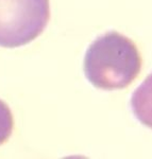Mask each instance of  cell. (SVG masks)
Returning a JSON list of instances; mask_svg holds the SVG:
<instances>
[{
  "mask_svg": "<svg viewBox=\"0 0 152 159\" xmlns=\"http://www.w3.org/2000/svg\"><path fill=\"white\" fill-rule=\"evenodd\" d=\"M143 67L140 51L132 39L113 31L98 37L84 57V73L93 86L103 90L125 89Z\"/></svg>",
  "mask_w": 152,
  "mask_h": 159,
  "instance_id": "cell-1",
  "label": "cell"
},
{
  "mask_svg": "<svg viewBox=\"0 0 152 159\" xmlns=\"http://www.w3.org/2000/svg\"><path fill=\"white\" fill-rule=\"evenodd\" d=\"M49 19V0H0V46L16 48L31 43Z\"/></svg>",
  "mask_w": 152,
  "mask_h": 159,
  "instance_id": "cell-2",
  "label": "cell"
},
{
  "mask_svg": "<svg viewBox=\"0 0 152 159\" xmlns=\"http://www.w3.org/2000/svg\"><path fill=\"white\" fill-rule=\"evenodd\" d=\"M131 108L138 121L152 129V73L134 90Z\"/></svg>",
  "mask_w": 152,
  "mask_h": 159,
  "instance_id": "cell-3",
  "label": "cell"
},
{
  "mask_svg": "<svg viewBox=\"0 0 152 159\" xmlns=\"http://www.w3.org/2000/svg\"><path fill=\"white\" fill-rule=\"evenodd\" d=\"M14 118L10 107L0 100V145L3 144L12 135Z\"/></svg>",
  "mask_w": 152,
  "mask_h": 159,
  "instance_id": "cell-4",
  "label": "cell"
}]
</instances>
